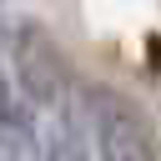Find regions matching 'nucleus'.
<instances>
[{"label":"nucleus","mask_w":161,"mask_h":161,"mask_svg":"<svg viewBox=\"0 0 161 161\" xmlns=\"http://www.w3.org/2000/svg\"><path fill=\"white\" fill-rule=\"evenodd\" d=\"M40 156V131H35V106L5 86L0 91V161H35Z\"/></svg>","instance_id":"3"},{"label":"nucleus","mask_w":161,"mask_h":161,"mask_svg":"<svg viewBox=\"0 0 161 161\" xmlns=\"http://www.w3.org/2000/svg\"><path fill=\"white\" fill-rule=\"evenodd\" d=\"M146 60H151V65H161V35H151V45H146Z\"/></svg>","instance_id":"5"},{"label":"nucleus","mask_w":161,"mask_h":161,"mask_svg":"<svg viewBox=\"0 0 161 161\" xmlns=\"http://www.w3.org/2000/svg\"><path fill=\"white\" fill-rule=\"evenodd\" d=\"M40 161H91V146H86V136H80L70 121H60V126L50 131V141H45Z\"/></svg>","instance_id":"4"},{"label":"nucleus","mask_w":161,"mask_h":161,"mask_svg":"<svg viewBox=\"0 0 161 161\" xmlns=\"http://www.w3.org/2000/svg\"><path fill=\"white\" fill-rule=\"evenodd\" d=\"M156 161H161V151H156Z\"/></svg>","instance_id":"6"},{"label":"nucleus","mask_w":161,"mask_h":161,"mask_svg":"<svg viewBox=\"0 0 161 161\" xmlns=\"http://www.w3.org/2000/svg\"><path fill=\"white\" fill-rule=\"evenodd\" d=\"M91 101H96V151H101V161H156V151H161L156 126L131 96L96 91Z\"/></svg>","instance_id":"2"},{"label":"nucleus","mask_w":161,"mask_h":161,"mask_svg":"<svg viewBox=\"0 0 161 161\" xmlns=\"http://www.w3.org/2000/svg\"><path fill=\"white\" fill-rule=\"evenodd\" d=\"M10 75H15V91L30 101V106H55L65 96V55L55 45V35L40 25V20H20L15 25V40H10Z\"/></svg>","instance_id":"1"}]
</instances>
